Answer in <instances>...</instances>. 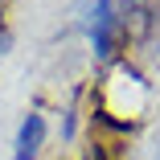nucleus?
Listing matches in <instances>:
<instances>
[{
	"label": "nucleus",
	"mask_w": 160,
	"mask_h": 160,
	"mask_svg": "<svg viewBox=\"0 0 160 160\" xmlns=\"http://www.w3.org/2000/svg\"><path fill=\"white\" fill-rule=\"evenodd\" d=\"M111 94H119V103L103 119H115L119 127H127L132 119H140L144 107H148V82L127 66V62H115L111 74H107V82H103V99H111Z\"/></svg>",
	"instance_id": "1"
},
{
	"label": "nucleus",
	"mask_w": 160,
	"mask_h": 160,
	"mask_svg": "<svg viewBox=\"0 0 160 160\" xmlns=\"http://www.w3.org/2000/svg\"><path fill=\"white\" fill-rule=\"evenodd\" d=\"M4 49H8V33H0V62H4Z\"/></svg>",
	"instance_id": "4"
},
{
	"label": "nucleus",
	"mask_w": 160,
	"mask_h": 160,
	"mask_svg": "<svg viewBox=\"0 0 160 160\" xmlns=\"http://www.w3.org/2000/svg\"><path fill=\"white\" fill-rule=\"evenodd\" d=\"M152 160H160V140H156V152H152Z\"/></svg>",
	"instance_id": "5"
},
{
	"label": "nucleus",
	"mask_w": 160,
	"mask_h": 160,
	"mask_svg": "<svg viewBox=\"0 0 160 160\" xmlns=\"http://www.w3.org/2000/svg\"><path fill=\"white\" fill-rule=\"evenodd\" d=\"M45 144V115L37 111H29L17 127V144H12V160H33Z\"/></svg>",
	"instance_id": "3"
},
{
	"label": "nucleus",
	"mask_w": 160,
	"mask_h": 160,
	"mask_svg": "<svg viewBox=\"0 0 160 160\" xmlns=\"http://www.w3.org/2000/svg\"><path fill=\"white\" fill-rule=\"evenodd\" d=\"M123 21H119V0H94L90 8V45L99 58H111L123 45Z\"/></svg>",
	"instance_id": "2"
}]
</instances>
